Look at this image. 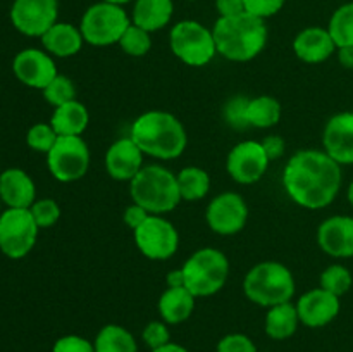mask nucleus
<instances>
[{
  "instance_id": "obj_1",
  "label": "nucleus",
  "mask_w": 353,
  "mask_h": 352,
  "mask_svg": "<svg viewBox=\"0 0 353 352\" xmlns=\"http://www.w3.org/2000/svg\"><path fill=\"white\" fill-rule=\"evenodd\" d=\"M341 183V166L317 148L295 152L283 169L286 195L296 206L309 211H319L333 204L340 193Z\"/></svg>"
},
{
  "instance_id": "obj_2",
  "label": "nucleus",
  "mask_w": 353,
  "mask_h": 352,
  "mask_svg": "<svg viewBox=\"0 0 353 352\" xmlns=\"http://www.w3.org/2000/svg\"><path fill=\"white\" fill-rule=\"evenodd\" d=\"M130 137L145 155L159 161H172L183 155L188 135L181 121L165 110H147L133 121Z\"/></svg>"
},
{
  "instance_id": "obj_3",
  "label": "nucleus",
  "mask_w": 353,
  "mask_h": 352,
  "mask_svg": "<svg viewBox=\"0 0 353 352\" xmlns=\"http://www.w3.org/2000/svg\"><path fill=\"white\" fill-rule=\"evenodd\" d=\"M212 33L217 54L233 62H248L261 55L269 37L265 21L247 12L219 17Z\"/></svg>"
},
{
  "instance_id": "obj_4",
  "label": "nucleus",
  "mask_w": 353,
  "mask_h": 352,
  "mask_svg": "<svg viewBox=\"0 0 353 352\" xmlns=\"http://www.w3.org/2000/svg\"><path fill=\"white\" fill-rule=\"evenodd\" d=\"M130 195L134 204L157 216L171 213L181 202L178 178L171 169L161 164L143 166L130 182Z\"/></svg>"
},
{
  "instance_id": "obj_5",
  "label": "nucleus",
  "mask_w": 353,
  "mask_h": 352,
  "mask_svg": "<svg viewBox=\"0 0 353 352\" xmlns=\"http://www.w3.org/2000/svg\"><path fill=\"white\" fill-rule=\"evenodd\" d=\"M296 283L288 266L278 261H262L245 275L243 293L250 302L261 307H274L290 302L295 295Z\"/></svg>"
},
{
  "instance_id": "obj_6",
  "label": "nucleus",
  "mask_w": 353,
  "mask_h": 352,
  "mask_svg": "<svg viewBox=\"0 0 353 352\" xmlns=\"http://www.w3.org/2000/svg\"><path fill=\"white\" fill-rule=\"evenodd\" d=\"M185 286L195 297L216 295L226 285L230 276V259L214 247H203L193 252L185 264Z\"/></svg>"
},
{
  "instance_id": "obj_7",
  "label": "nucleus",
  "mask_w": 353,
  "mask_h": 352,
  "mask_svg": "<svg viewBox=\"0 0 353 352\" xmlns=\"http://www.w3.org/2000/svg\"><path fill=\"white\" fill-rule=\"evenodd\" d=\"M169 47L174 57L192 68H202L217 55L212 30L193 19L178 21L169 33Z\"/></svg>"
},
{
  "instance_id": "obj_8",
  "label": "nucleus",
  "mask_w": 353,
  "mask_h": 352,
  "mask_svg": "<svg viewBox=\"0 0 353 352\" xmlns=\"http://www.w3.org/2000/svg\"><path fill=\"white\" fill-rule=\"evenodd\" d=\"M130 24L131 17L128 16L124 7L100 0L85 10L79 30L85 38V43L93 47H109L119 43Z\"/></svg>"
},
{
  "instance_id": "obj_9",
  "label": "nucleus",
  "mask_w": 353,
  "mask_h": 352,
  "mask_svg": "<svg viewBox=\"0 0 353 352\" xmlns=\"http://www.w3.org/2000/svg\"><path fill=\"white\" fill-rule=\"evenodd\" d=\"M38 228L30 209H10L0 213V251L9 259H23L33 251Z\"/></svg>"
},
{
  "instance_id": "obj_10",
  "label": "nucleus",
  "mask_w": 353,
  "mask_h": 352,
  "mask_svg": "<svg viewBox=\"0 0 353 352\" xmlns=\"http://www.w3.org/2000/svg\"><path fill=\"white\" fill-rule=\"evenodd\" d=\"M47 168L61 183L81 179L90 168V148L81 137H59L47 154Z\"/></svg>"
},
{
  "instance_id": "obj_11",
  "label": "nucleus",
  "mask_w": 353,
  "mask_h": 352,
  "mask_svg": "<svg viewBox=\"0 0 353 352\" xmlns=\"http://www.w3.org/2000/svg\"><path fill=\"white\" fill-rule=\"evenodd\" d=\"M138 251L150 261H165L178 252L179 233L164 216L150 214L140 228L133 231Z\"/></svg>"
},
{
  "instance_id": "obj_12",
  "label": "nucleus",
  "mask_w": 353,
  "mask_h": 352,
  "mask_svg": "<svg viewBox=\"0 0 353 352\" xmlns=\"http://www.w3.org/2000/svg\"><path fill=\"white\" fill-rule=\"evenodd\" d=\"M59 17V0H14L10 23L24 37L41 38Z\"/></svg>"
},
{
  "instance_id": "obj_13",
  "label": "nucleus",
  "mask_w": 353,
  "mask_h": 352,
  "mask_svg": "<svg viewBox=\"0 0 353 352\" xmlns=\"http://www.w3.org/2000/svg\"><path fill=\"white\" fill-rule=\"evenodd\" d=\"M205 221L210 230L221 237L240 233L248 221L247 202L236 192L219 193L207 206Z\"/></svg>"
},
{
  "instance_id": "obj_14",
  "label": "nucleus",
  "mask_w": 353,
  "mask_h": 352,
  "mask_svg": "<svg viewBox=\"0 0 353 352\" xmlns=\"http://www.w3.org/2000/svg\"><path fill=\"white\" fill-rule=\"evenodd\" d=\"M269 162L271 161L262 147V141L243 140L228 154L226 171L233 182L240 185H254L265 175Z\"/></svg>"
},
{
  "instance_id": "obj_15",
  "label": "nucleus",
  "mask_w": 353,
  "mask_h": 352,
  "mask_svg": "<svg viewBox=\"0 0 353 352\" xmlns=\"http://www.w3.org/2000/svg\"><path fill=\"white\" fill-rule=\"evenodd\" d=\"M12 72L23 85L43 90L59 75L54 57L43 48H24L12 61Z\"/></svg>"
},
{
  "instance_id": "obj_16",
  "label": "nucleus",
  "mask_w": 353,
  "mask_h": 352,
  "mask_svg": "<svg viewBox=\"0 0 353 352\" xmlns=\"http://www.w3.org/2000/svg\"><path fill=\"white\" fill-rule=\"evenodd\" d=\"M300 323L309 328H323L336 320L340 314V297L333 295L324 289H312L296 300Z\"/></svg>"
},
{
  "instance_id": "obj_17",
  "label": "nucleus",
  "mask_w": 353,
  "mask_h": 352,
  "mask_svg": "<svg viewBox=\"0 0 353 352\" xmlns=\"http://www.w3.org/2000/svg\"><path fill=\"white\" fill-rule=\"evenodd\" d=\"M323 150L340 166L353 164V113L334 114L323 131Z\"/></svg>"
},
{
  "instance_id": "obj_18",
  "label": "nucleus",
  "mask_w": 353,
  "mask_h": 352,
  "mask_svg": "<svg viewBox=\"0 0 353 352\" xmlns=\"http://www.w3.org/2000/svg\"><path fill=\"white\" fill-rule=\"evenodd\" d=\"M143 157L145 154L141 148L131 140V137L119 138L114 141L105 152V171L116 182H128L130 183L138 173L143 169Z\"/></svg>"
},
{
  "instance_id": "obj_19",
  "label": "nucleus",
  "mask_w": 353,
  "mask_h": 352,
  "mask_svg": "<svg viewBox=\"0 0 353 352\" xmlns=\"http://www.w3.org/2000/svg\"><path fill=\"white\" fill-rule=\"evenodd\" d=\"M317 244L331 257H353V217L338 214L324 219L317 228Z\"/></svg>"
},
{
  "instance_id": "obj_20",
  "label": "nucleus",
  "mask_w": 353,
  "mask_h": 352,
  "mask_svg": "<svg viewBox=\"0 0 353 352\" xmlns=\"http://www.w3.org/2000/svg\"><path fill=\"white\" fill-rule=\"evenodd\" d=\"M336 50L338 47L327 28H303L293 40V52L300 61L307 64H321L336 54Z\"/></svg>"
},
{
  "instance_id": "obj_21",
  "label": "nucleus",
  "mask_w": 353,
  "mask_h": 352,
  "mask_svg": "<svg viewBox=\"0 0 353 352\" xmlns=\"http://www.w3.org/2000/svg\"><path fill=\"white\" fill-rule=\"evenodd\" d=\"M0 200L10 209H30L37 200L33 178L19 168H9L0 175Z\"/></svg>"
},
{
  "instance_id": "obj_22",
  "label": "nucleus",
  "mask_w": 353,
  "mask_h": 352,
  "mask_svg": "<svg viewBox=\"0 0 353 352\" xmlns=\"http://www.w3.org/2000/svg\"><path fill=\"white\" fill-rule=\"evenodd\" d=\"M40 40L45 52H48L52 57L61 59H68L79 54L83 43H85L79 26H74L71 23H59V21Z\"/></svg>"
},
{
  "instance_id": "obj_23",
  "label": "nucleus",
  "mask_w": 353,
  "mask_h": 352,
  "mask_svg": "<svg viewBox=\"0 0 353 352\" xmlns=\"http://www.w3.org/2000/svg\"><path fill=\"white\" fill-rule=\"evenodd\" d=\"M195 299L196 297L186 286H168L157 302L162 321L168 324H179L186 321L195 311Z\"/></svg>"
},
{
  "instance_id": "obj_24",
  "label": "nucleus",
  "mask_w": 353,
  "mask_h": 352,
  "mask_svg": "<svg viewBox=\"0 0 353 352\" xmlns=\"http://www.w3.org/2000/svg\"><path fill=\"white\" fill-rule=\"evenodd\" d=\"M172 14H174L172 0H134L131 23L143 28L148 33H155L171 23Z\"/></svg>"
},
{
  "instance_id": "obj_25",
  "label": "nucleus",
  "mask_w": 353,
  "mask_h": 352,
  "mask_svg": "<svg viewBox=\"0 0 353 352\" xmlns=\"http://www.w3.org/2000/svg\"><path fill=\"white\" fill-rule=\"evenodd\" d=\"M88 109L79 100H71V102L55 107L50 117V124L57 131L59 137H68V135L81 137L88 128Z\"/></svg>"
},
{
  "instance_id": "obj_26",
  "label": "nucleus",
  "mask_w": 353,
  "mask_h": 352,
  "mask_svg": "<svg viewBox=\"0 0 353 352\" xmlns=\"http://www.w3.org/2000/svg\"><path fill=\"white\" fill-rule=\"evenodd\" d=\"M299 311L292 302L269 307L268 314H265V333L272 340H286V338L293 337L295 331L299 330Z\"/></svg>"
},
{
  "instance_id": "obj_27",
  "label": "nucleus",
  "mask_w": 353,
  "mask_h": 352,
  "mask_svg": "<svg viewBox=\"0 0 353 352\" xmlns=\"http://www.w3.org/2000/svg\"><path fill=\"white\" fill-rule=\"evenodd\" d=\"M245 116H247L248 128L269 130L281 119V104L271 95L254 97V99H248Z\"/></svg>"
},
{
  "instance_id": "obj_28",
  "label": "nucleus",
  "mask_w": 353,
  "mask_h": 352,
  "mask_svg": "<svg viewBox=\"0 0 353 352\" xmlns=\"http://www.w3.org/2000/svg\"><path fill=\"white\" fill-rule=\"evenodd\" d=\"M95 352H138L133 333L121 324H105L97 333Z\"/></svg>"
},
{
  "instance_id": "obj_29",
  "label": "nucleus",
  "mask_w": 353,
  "mask_h": 352,
  "mask_svg": "<svg viewBox=\"0 0 353 352\" xmlns=\"http://www.w3.org/2000/svg\"><path fill=\"white\" fill-rule=\"evenodd\" d=\"M176 178H178L181 200H188V202L202 200L210 190L209 173L200 166H186L176 175Z\"/></svg>"
},
{
  "instance_id": "obj_30",
  "label": "nucleus",
  "mask_w": 353,
  "mask_h": 352,
  "mask_svg": "<svg viewBox=\"0 0 353 352\" xmlns=\"http://www.w3.org/2000/svg\"><path fill=\"white\" fill-rule=\"evenodd\" d=\"M327 31L333 37L338 48L353 45V2H347L338 7L331 16Z\"/></svg>"
},
{
  "instance_id": "obj_31",
  "label": "nucleus",
  "mask_w": 353,
  "mask_h": 352,
  "mask_svg": "<svg viewBox=\"0 0 353 352\" xmlns=\"http://www.w3.org/2000/svg\"><path fill=\"white\" fill-rule=\"evenodd\" d=\"M321 289L327 290L333 295L341 297L352 289L353 285V276L350 269L343 264H331L321 273Z\"/></svg>"
},
{
  "instance_id": "obj_32",
  "label": "nucleus",
  "mask_w": 353,
  "mask_h": 352,
  "mask_svg": "<svg viewBox=\"0 0 353 352\" xmlns=\"http://www.w3.org/2000/svg\"><path fill=\"white\" fill-rule=\"evenodd\" d=\"M152 33L145 31L143 28L137 26V24L131 23L130 28L124 31L123 38L119 40V47L123 48V52L131 57H143L150 52L152 48Z\"/></svg>"
},
{
  "instance_id": "obj_33",
  "label": "nucleus",
  "mask_w": 353,
  "mask_h": 352,
  "mask_svg": "<svg viewBox=\"0 0 353 352\" xmlns=\"http://www.w3.org/2000/svg\"><path fill=\"white\" fill-rule=\"evenodd\" d=\"M43 99L47 100L50 106L59 107L62 104H68L71 100H76V86L71 78L64 75H57L43 90Z\"/></svg>"
},
{
  "instance_id": "obj_34",
  "label": "nucleus",
  "mask_w": 353,
  "mask_h": 352,
  "mask_svg": "<svg viewBox=\"0 0 353 352\" xmlns=\"http://www.w3.org/2000/svg\"><path fill=\"white\" fill-rule=\"evenodd\" d=\"M59 135L50 123H37L28 130L26 144L31 150L47 155L57 141Z\"/></svg>"
},
{
  "instance_id": "obj_35",
  "label": "nucleus",
  "mask_w": 353,
  "mask_h": 352,
  "mask_svg": "<svg viewBox=\"0 0 353 352\" xmlns=\"http://www.w3.org/2000/svg\"><path fill=\"white\" fill-rule=\"evenodd\" d=\"M30 211L38 228H50L61 219V207L54 199H37Z\"/></svg>"
},
{
  "instance_id": "obj_36",
  "label": "nucleus",
  "mask_w": 353,
  "mask_h": 352,
  "mask_svg": "<svg viewBox=\"0 0 353 352\" xmlns=\"http://www.w3.org/2000/svg\"><path fill=\"white\" fill-rule=\"evenodd\" d=\"M141 338H143L145 345L150 347L152 351L169 344V342H171V333H169L168 323H164V321H150V323L143 328Z\"/></svg>"
},
{
  "instance_id": "obj_37",
  "label": "nucleus",
  "mask_w": 353,
  "mask_h": 352,
  "mask_svg": "<svg viewBox=\"0 0 353 352\" xmlns=\"http://www.w3.org/2000/svg\"><path fill=\"white\" fill-rule=\"evenodd\" d=\"M247 102L248 99L238 95L226 104V107H224V117H226L230 126L236 128V130L248 128L247 116H245V113H247Z\"/></svg>"
},
{
  "instance_id": "obj_38",
  "label": "nucleus",
  "mask_w": 353,
  "mask_h": 352,
  "mask_svg": "<svg viewBox=\"0 0 353 352\" xmlns=\"http://www.w3.org/2000/svg\"><path fill=\"white\" fill-rule=\"evenodd\" d=\"M243 3L245 12L265 21L268 17L276 16L285 7L286 0H243Z\"/></svg>"
},
{
  "instance_id": "obj_39",
  "label": "nucleus",
  "mask_w": 353,
  "mask_h": 352,
  "mask_svg": "<svg viewBox=\"0 0 353 352\" xmlns=\"http://www.w3.org/2000/svg\"><path fill=\"white\" fill-rule=\"evenodd\" d=\"M216 352H257L254 340L243 333H230L217 344Z\"/></svg>"
},
{
  "instance_id": "obj_40",
  "label": "nucleus",
  "mask_w": 353,
  "mask_h": 352,
  "mask_svg": "<svg viewBox=\"0 0 353 352\" xmlns=\"http://www.w3.org/2000/svg\"><path fill=\"white\" fill-rule=\"evenodd\" d=\"M52 352H95V345L79 335H64L55 340Z\"/></svg>"
},
{
  "instance_id": "obj_41",
  "label": "nucleus",
  "mask_w": 353,
  "mask_h": 352,
  "mask_svg": "<svg viewBox=\"0 0 353 352\" xmlns=\"http://www.w3.org/2000/svg\"><path fill=\"white\" fill-rule=\"evenodd\" d=\"M148 216H150V213H148L145 207H141L140 204L133 202L131 206H128L126 209H124L123 219H124V223H126V226L131 228V230L134 231L137 228H140L141 224L148 219Z\"/></svg>"
},
{
  "instance_id": "obj_42",
  "label": "nucleus",
  "mask_w": 353,
  "mask_h": 352,
  "mask_svg": "<svg viewBox=\"0 0 353 352\" xmlns=\"http://www.w3.org/2000/svg\"><path fill=\"white\" fill-rule=\"evenodd\" d=\"M262 147H264L269 161H276V159H281L283 154H285L286 141L279 135H271V137H265L262 140Z\"/></svg>"
},
{
  "instance_id": "obj_43",
  "label": "nucleus",
  "mask_w": 353,
  "mask_h": 352,
  "mask_svg": "<svg viewBox=\"0 0 353 352\" xmlns=\"http://www.w3.org/2000/svg\"><path fill=\"white\" fill-rule=\"evenodd\" d=\"M216 10L219 17H231L245 12L243 0H216Z\"/></svg>"
},
{
  "instance_id": "obj_44",
  "label": "nucleus",
  "mask_w": 353,
  "mask_h": 352,
  "mask_svg": "<svg viewBox=\"0 0 353 352\" xmlns=\"http://www.w3.org/2000/svg\"><path fill=\"white\" fill-rule=\"evenodd\" d=\"M165 283H168V286H171V289L185 286V273H183V269H171V271L168 273V276H165Z\"/></svg>"
},
{
  "instance_id": "obj_45",
  "label": "nucleus",
  "mask_w": 353,
  "mask_h": 352,
  "mask_svg": "<svg viewBox=\"0 0 353 352\" xmlns=\"http://www.w3.org/2000/svg\"><path fill=\"white\" fill-rule=\"evenodd\" d=\"M338 61L345 69H353V45L352 47H341L336 50Z\"/></svg>"
},
{
  "instance_id": "obj_46",
  "label": "nucleus",
  "mask_w": 353,
  "mask_h": 352,
  "mask_svg": "<svg viewBox=\"0 0 353 352\" xmlns=\"http://www.w3.org/2000/svg\"><path fill=\"white\" fill-rule=\"evenodd\" d=\"M152 352H190V351H188V349L183 347V345L174 344V342H169V344L162 345V347L154 349Z\"/></svg>"
},
{
  "instance_id": "obj_47",
  "label": "nucleus",
  "mask_w": 353,
  "mask_h": 352,
  "mask_svg": "<svg viewBox=\"0 0 353 352\" xmlns=\"http://www.w3.org/2000/svg\"><path fill=\"white\" fill-rule=\"evenodd\" d=\"M103 2H109V3H116V6H126V3L134 2V0H103Z\"/></svg>"
},
{
  "instance_id": "obj_48",
  "label": "nucleus",
  "mask_w": 353,
  "mask_h": 352,
  "mask_svg": "<svg viewBox=\"0 0 353 352\" xmlns=\"http://www.w3.org/2000/svg\"><path fill=\"white\" fill-rule=\"evenodd\" d=\"M347 197H348V202H350V204H352V207H353V179H352L350 186H348V192H347Z\"/></svg>"
},
{
  "instance_id": "obj_49",
  "label": "nucleus",
  "mask_w": 353,
  "mask_h": 352,
  "mask_svg": "<svg viewBox=\"0 0 353 352\" xmlns=\"http://www.w3.org/2000/svg\"><path fill=\"white\" fill-rule=\"evenodd\" d=\"M190 2H195V0H190Z\"/></svg>"
}]
</instances>
